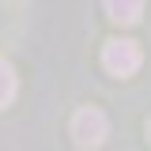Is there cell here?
I'll return each mask as SVG.
<instances>
[{
    "label": "cell",
    "instance_id": "obj_1",
    "mask_svg": "<svg viewBox=\"0 0 151 151\" xmlns=\"http://www.w3.org/2000/svg\"><path fill=\"white\" fill-rule=\"evenodd\" d=\"M106 132H110V121H106V113L94 110V106H83V110L72 117V140L79 147H102V140H106Z\"/></svg>",
    "mask_w": 151,
    "mask_h": 151
},
{
    "label": "cell",
    "instance_id": "obj_4",
    "mask_svg": "<svg viewBox=\"0 0 151 151\" xmlns=\"http://www.w3.org/2000/svg\"><path fill=\"white\" fill-rule=\"evenodd\" d=\"M15 98V72L8 60H0V106H8Z\"/></svg>",
    "mask_w": 151,
    "mask_h": 151
},
{
    "label": "cell",
    "instance_id": "obj_3",
    "mask_svg": "<svg viewBox=\"0 0 151 151\" xmlns=\"http://www.w3.org/2000/svg\"><path fill=\"white\" fill-rule=\"evenodd\" d=\"M106 12H110L113 23H136V19H140V12H144V4H140V0H129V4L110 0V4H106Z\"/></svg>",
    "mask_w": 151,
    "mask_h": 151
},
{
    "label": "cell",
    "instance_id": "obj_5",
    "mask_svg": "<svg viewBox=\"0 0 151 151\" xmlns=\"http://www.w3.org/2000/svg\"><path fill=\"white\" fill-rule=\"evenodd\" d=\"M147 140H151V121H147Z\"/></svg>",
    "mask_w": 151,
    "mask_h": 151
},
{
    "label": "cell",
    "instance_id": "obj_2",
    "mask_svg": "<svg viewBox=\"0 0 151 151\" xmlns=\"http://www.w3.org/2000/svg\"><path fill=\"white\" fill-rule=\"evenodd\" d=\"M102 64L113 76H132L140 68V45L132 38H110L106 49H102Z\"/></svg>",
    "mask_w": 151,
    "mask_h": 151
}]
</instances>
